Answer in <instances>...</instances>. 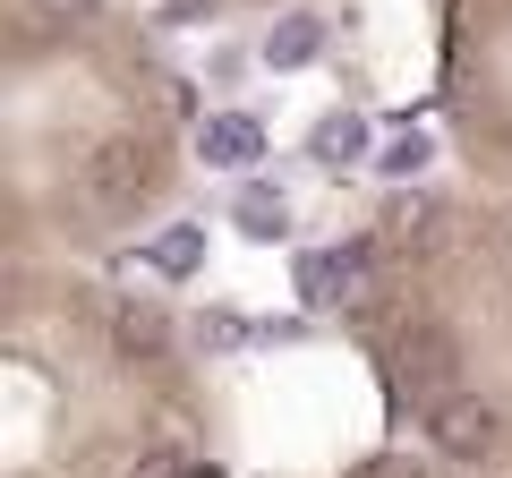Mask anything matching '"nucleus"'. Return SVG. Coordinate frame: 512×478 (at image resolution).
<instances>
[{"label": "nucleus", "mask_w": 512, "mask_h": 478, "mask_svg": "<svg viewBox=\"0 0 512 478\" xmlns=\"http://www.w3.org/2000/svg\"><path fill=\"white\" fill-rule=\"evenodd\" d=\"M154 188H163V146L137 129L103 137V146L77 163V197H86V214H137V205H154Z\"/></svg>", "instance_id": "obj_1"}, {"label": "nucleus", "mask_w": 512, "mask_h": 478, "mask_svg": "<svg viewBox=\"0 0 512 478\" xmlns=\"http://www.w3.org/2000/svg\"><path fill=\"white\" fill-rule=\"evenodd\" d=\"M419 427H427V444H436L444 461H487V453H504V410H495L478 385H453V393H436Z\"/></svg>", "instance_id": "obj_2"}, {"label": "nucleus", "mask_w": 512, "mask_h": 478, "mask_svg": "<svg viewBox=\"0 0 512 478\" xmlns=\"http://www.w3.org/2000/svg\"><path fill=\"white\" fill-rule=\"evenodd\" d=\"M393 376H402L419 402H436V393H453V376H461V342H453V325H436V316H410V325H393Z\"/></svg>", "instance_id": "obj_3"}, {"label": "nucleus", "mask_w": 512, "mask_h": 478, "mask_svg": "<svg viewBox=\"0 0 512 478\" xmlns=\"http://www.w3.org/2000/svg\"><path fill=\"white\" fill-rule=\"evenodd\" d=\"M188 146H197L205 171H256L265 163V120H248V111H205Z\"/></svg>", "instance_id": "obj_4"}, {"label": "nucleus", "mask_w": 512, "mask_h": 478, "mask_svg": "<svg viewBox=\"0 0 512 478\" xmlns=\"http://www.w3.org/2000/svg\"><path fill=\"white\" fill-rule=\"evenodd\" d=\"M103 333H111V350H120V359H137V368L171 359V308H163V299H111Z\"/></svg>", "instance_id": "obj_5"}, {"label": "nucleus", "mask_w": 512, "mask_h": 478, "mask_svg": "<svg viewBox=\"0 0 512 478\" xmlns=\"http://www.w3.org/2000/svg\"><path fill=\"white\" fill-rule=\"evenodd\" d=\"M231 231L256 239V248L291 239V197H282L274 180H239V197H231Z\"/></svg>", "instance_id": "obj_6"}, {"label": "nucleus", "mask_w": 512, "mask_h": 478, "mask_svg": "<svg viewBox=\"0 0 512 478\" xmlns=\"http://www.w3.org/2000/svg\"><path fill=\"white\" fill-rule=\"evenodd\" d=\"M256 60H265V69H316V60H325V18H274V35L256 43Z\"/></svg>", "instance_id": "obj_7"}, {"label": "nucleus", "mask_w": 512, "mask_h": 478, "mask_svg": "<svg viewBox=\"0 0 512 478\" xmlns=\"http://www.w3.org/2000/svg\"><path fill=\"white\" fill-rule=\"evenodd\" d=\"M444 231H453V214L436 197H393L384 205V239H402V248H444Z\"/></svg>", "instance_id": "obj_8"}, {"label": "nucleus", "mask_w": 512, "mask_h": 478, "mask_svg": "<svg viewBox=\"0 0 512 478\" xmlns=\"http://www.w3.org/2000/svg\"><path fill=\"white\" fill-rule=\"evenodd\" d=\"M308 154H316V171L359 163V154H367V111H325V120L308 129Z\"/></svg>", "instance_id": "obj_9"}, {"label": "nucleus", "mask_w": 512, "mask_h": 478, "mask_svg": "<svg viewBox=\"0 0 512 478\" xmlns=\"http://www.w3.org/2000/svg\"><path fill=\"white\" fill-rule=\"evenodd\" d=\"M146 265H154L163 282L205 274V222H171V231H154V239H146Z\"/></svg>", "instance_id": "obj_10"}, {"label": "nucleus", "mask_w": 512, "mask_h": 478, "mask_svg": "<svg viewBox=\"0 0 512 478\" xmlns=\"http://www.w3.org/2000/svg\"><path fill=\"white\" fill-rule=\"evenodd\" d=\"M291 291H299V308H342V274H333V248H299V257H291Z\"/></svg>", "instance_id": "obj_11"}, {"label": "nucleus", "mask_w": 512, "mask_h": 478, "mask_svg": "<svg viewBox=\"0 0 512 478\" xmlns=\"http://www.w3.org/2000/svg\"><path fill=\"white\" fill-rule=\"evenodd\" d=\"M256 333H265V325H248L239 308H205L197 316V350H214V359H222V350H248Z\"/></svg>", "instance_id": "obj_12"}, {"label": "nucleus", "mask_w": 512, "mask_h": 478, "mask_svg": "<svg viewBox=\"0 0 512 478\" xmlns=\"http://www.w3.org/2000/svg\"><path fill=\"white\" fill-rule=\"evenodd\" d=\"M26 18H35L43 35H86V26L103 18V0H26Z\"/></svg>", "instance_id": "obj_13"}, {"label": "nucleus", "mask_w": 512, "mask_h": 478, "mask_svg": "<svg viewBox=\"0 0 512 478\" xmlns=\"http://www.w3.org/2000/svg\"><path fill=\"white\" fill-rule=\"evenodd\" d=\"M427 154H436V146H427V137L410 129V137H393V146L376 154V171H384V180H419V171H427Z\"/></svg>", "instance_id": "obj_14"}, {"label": "nucleus", "mask_w": 512, "mask_h": 478, "mask_svg": "<svg viewBox=\"0 0 512 478\" xmlns=\"http://www.w3.org/2000/svg\"><path fill=\"white\" fill-rule=\"evenodd\" d=\"M205 461H188V453H137V470L128 478H197Z\"/></svg>", "instance_id": "obj_15"}, {"label": "nucleus", "mask_w": 512, "mask_h": 478, "mask_svg": "<svg viewBox=\"0 0 512 478\" xmlns=\"http://www.w3.org/2000/svg\"><path fill=\"white\" fill-rule=\"evenodd\" d=\"M359 478H419V470H410V461H367Z\"/></svg>", "instance_id": "obj_16"}, {"label": "nucleus", "mask_w": 512, "mask_h": 478, "mask_svg": "<svg viewBox=\"0 0 512 478\" xmlns=\"http://www.w3.org/2000/svg\"><path fill=\"white\" fill-rule=\"evenodd\" d=\"M205 9H214V0H171V18H205Z\"/></svg>", "instance_id": "obj_17"}, {"label": "nucleus", "mask_w": 512, "mask_h": 478, "mask_svg": "<svg viewBox=\"0 0 512 478\" xmlns=\"http://www.w3.org/2000/svg\"><path fill=\"white\" fill-rule=\"evenodd\" d=\"M504 265H512V231H504Z\"/></svg>", "instance_id": "obj_18"}, {"label": "nucleus", "mask_w": 512, "mask_h": 478, "mask_svg": "<svg viewBox=\"0 0 512 478\" xmlns=\"http://www.w3.org/2000/svg\"><path fill=\"white\" fill-rule=\"evenodd\" d=\"M256 9H274V0H256Z\"/></svg>", "instance_id": "obj_19"}]
</instances>
